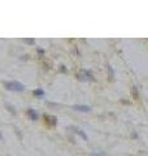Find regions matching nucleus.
<instances>
[{"label":"nucleus","mask_w":148,"mask_h":156,"mask_svg":"<svg viewBox=\"0 0 148 156\" xmlns=\"http://www.w3.org/2000/svg\"><path fill=\"white\" fill-rule=\"evenodd\" d=\"M131 94H133V98L138 100V99H139V93H138V88H136L135 86L131 87Z\"/></svg>","instance_id":"obj_6"},{"label":"nucleus","mask_w":148,"mask_h":156,"mask_svg":"<svg viewBox=\"0 0 148 156\" xmlns=\"http://www.w3.org/2000/svg\"><path fill=\"white\" fill-rule=\"evenodd\" d=\"M25 42L29 43V44H32V43H34V39H25Z\"/></svg>","instance_id":"obj_8"},{"label":"nucleus","mask_w":148,"mask_h":156,"mask_svg":"<svg viewBox=\"0 0 148 156\" xmlns=\"http://www.w3.org/2000/svg\"><path fill=\"white\" fill-rule=\"evenodd\" d=\"M73 109L79 111V112H90V111H91L88 105H73Z\"/></svg>","instance_id":"obj_2"},{"label":"nucleus","mask_w":148,"mask_h":156,"mask_svg":"<svg viewBox=\"0 0 148 156\" xmlns=\"http://www.w3.org/2000/svg\"><path fill=\"white\" fill-rule=\"evenodd\" d=\"M109 76H112V78H113V70H112L110 66H109Z\"/></svg>","instance_id":"obj_9"},{"label":"nucleus","mask_w":148,"mask_h":156,"mask_svg":"<svg viewBox=\"0 0 148 156\" xmlns=\"http://www.w3.org/2000/svg\"><path fill=\"white\" fill-rule=\"evenodd\" d=\"M27 115L31 117V120H38V113L34 111V109H27Z\"/></svg>","instance_id":"obj_4"},{"label":"nucleus","mask_w":148,"mask_h":156,"mask_svg":"<svg viewBox=\"0 0 148 156\" xmlns=\"http://www.w3.org/2000/svg\"><path fill=\"white\" fill-rule=\"evenodd\" d=\"M4 86L7 90H10V91H24V88H25L22 83L16 82V81H13V82H5Z\"/></svg>","instance_id":"obj_1"},{"label":"nucleus","mask_w":148,"mask_h":156,"mask_svg":"<svg viewBox=\"0 0 148 156\" xmlns=\"http://www.w3.org/2000/svg\"><path fill=\"white\" fill-rule=\"evenodd\" d=\"M43 94H44V93H43V90H40V88H39V90H35V91H34V95H37V96H42Z\"/></svg>","instance_id":"obj_7"},{"label":"nucleus","mask_w":148,"mask_h":156,"mask_svg":"<svg viewBox=\"0 0 148 156\" xmlns=\"http://www.w3.org/2000/svg\"><path fill=\"white\" fill-rule=\"evenodd\" d=\"M44 118L47 120V122H49L52 126H55V125H56V122H57L55 116H47V115H46V116H44Z\"/></svg>","instance_id":"obj_3"},{"label":"nucleus","mask_w":148,"mask_h":156,"mask_svg":"<svg viewBox=\"0 0 148 156\" xmlns=\"http://www.w3.org/2000/svg\"><path fill=\"white\" fill-rule=\"evenodd\" d=\"M74 130H75V133L78 134V135H81L82 138H83V141H87V135L83 133V130H81V129H77V127H74Z\"/></svg>","instance_id":"obj_5"}]
</instances>
